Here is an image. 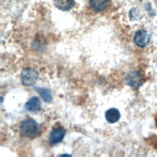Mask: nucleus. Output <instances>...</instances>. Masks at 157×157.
Listing matches in <instances>:
<instances>
[{"mask_svg": "<svg viewBox=\"0 0 157 157\" xmlns=\"http://www.w3.org/2000/svg\"><path fill=\"white\" fill-rule=\"evenodd\" d=\"M66 130L62 128H54L49 134V142L51 145H56L61 142L65 135Z\"/></svg>", "mask_w": 157, "mask_h": 157, "instance_id": "5", "label": "nucleus"}, {"mask_svg": "<svg viewBox=\"0 0 157 157\" xmlns=\"http://www.w3.org/2000/svg\"><path fill=\"white\" fill-rule=\"evenodd\" d=\"M106 120L110 123H115L120 118V113L119 110L115 108H110L105 113Z\"/></svg>", "mask_w": 157, "mask_h": 157, "instance_id": "7", "label": "nucleus"}, {"mask_svg": "<svg viewBox=\"0 0 157 157\" xmlns=\"http://www.w3.org/2000/svg\"><path fill=\"white\" fill-rule=\"evenodd\" d=\"M34 90L39 94L44 101L46 102H50L52 101V96L50 90L46 88L37 86H35Z\"/></svg>", "mask_w": 157, "mask_h": 157, "instance_id": "10", "label": "nucleus"}, {"mask_svg": "<svg viewBox=\"0 0 157 157\" xmlns=\"http://www.w3.org/2000/svg\"><path fill=\"white\" fill-rule=\"evenodd\" d=\"M109 3V0H90V5L91 8L95 12H99L104 10Z\"/></svg>", "mask_w": 157, "mask_h": 157, "instance_id": "8", "label": "nucleus"}, {"mask_svg": "<svg viewBox=\"0 0 157 157\" xmlns=\"http://www.w3.org/2000/svg\"><path fill=\"white\" fill-rule=\"evenodd\" d=\"M40 106L41 103L39 98L37 96H33L26 102L25 108L28 112H37L40 110Z\"/></svg>", "mask_w": 157, "mask_h": 157, "instance_id": "6", "label": "nucleus"}, {"mask_svg": "<svg viewBox=\"0 0 157 157\" xmlns=\"http://www.w3.org/2000/svg\"><path fill=\"white\" fill-rule=\"evenodd\" d=\"M125 80L127 85L135 89H138L142 84V78L137 71H131L128 74Z\"/></svg>", "mask_w": 157, "mask_h": 157, "instance_id": "4", "label": "nucleus"}, {"mask_svg": "<svg viewBox=\"0 0 157 157\" xmlns=\"http://www.w3.org/2000/svg\"><path fill=\"white\" fill-rule=\"evenodd\" d=\"M134 42L140 48L145 47L150 42V36L145 29H139L134 34Z\"/></svg>", "mask_w": 157, "mask_h": 157, "instance_id": "3", "label": "nucleus"}, {"mask_svg": "<svg viewBox=\"0 0 157 157\" xmlns=\"http://www.w3.org/2000/svg\"><path fill=\"white\" fill-rule=\"evenodd\" d=\"M156 128H157V117L156 118Z\"/></svg>", "mask_w": 157, "mask_h": 157, "instance_id": "11", "label": "nucleus"}, {"mask_svg": "<svg viewBox=\"0 0 157 157\" xmlns=\"http://www.w3.org/2000/svg\"><path fill=\"white\" fill-rule=\"evenodd\" d=\"M21 133L27 137H34L39 132V126L34 119L27 118L20 125Z\"/></svg>", "mask_w": 157, "mask_h": 157, "instance_id": "1", "label": "nucleus"}, {"mask_svg": "<svg viewBox=\"0 0 157 157\" xmlns=\"http://www.w3.org/2000/svg\"><path fill=\"white\" fill-rule=\"evenodd\" d=\"M38 72L33 67L25 68L21 74L22 83L26 86H33L38 80Z\"/></svg>", "mask_w": 157, "mask_h": 157, "instance_id": "2", "label": "nucleus"}, {"mask_svg": "<svg viewBox=\"0 0 157 157\" xmlns=\"http://www.w3.org/2000/svg\"><path fill=\"white\" fill-rule=\"evenodd\" d=\"M55 6L62 11H67L71 9L74 4V0H54Z\"/></svg>", "mask_w": 157, "mask_h": 157, "instance_id": "9", "label": "nucleus"}]
</instances>
